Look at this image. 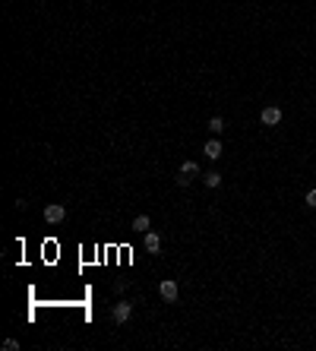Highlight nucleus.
I'll return each mask as SVG.
<instances>
[{
    "mask_svg": "<svg viewBox=\"0 0 316 351\" xmlns=\"http://www.w3.org/2000/svg\"><path fill=\"white\" fill-rule=\"evenodd\" d=\"M158 294H161V301L177 304V297H181V288H177V281H174V279H165V281L158 285Z\"/></svg>",
    "mask_w": 316,
    "mask_h": 351,
    "instance_id": "1",
    "label": "nucleus"
},
{
    "mask_svg": "<svg viewBox=\"0 0 316 351\" xmlns=\"http://www.w3.org/2000/svg\"><path fill=\"white\" fill-rule=\"evenodd\" d=\"M63 218H66V209L61 206V203H51V206H45V221H48V225H61Z\"/></svg>",
    "mask_w": 316,
    "mask_h": 351,
    "instance_id": "2",
    "label": "nucleus"
},
{
    "mask_svg": "<svg viewBox=\"0 0 316 351\" xmlns=\"http://www.w3.org/2000/svg\"><path fill=\"white\" fill-rule=\"evenodd\" d=\"M259 121L266 124V127H278L281 124V108L275 105H269V108H262V114H259Z\"/></svg>",
    "mask_w": 316,
    "mask_h": 351,
    "instance_id": "3",
    "label": "nucleus"
},
{
    "mask_svg": "<svg viewBox=\"0 0 316 351\" xmlns=\"http://www.w3.org/2000/svg\"><path fill=\"white\" fill-rule=\"evenodd\" d=\"M111 316H114V323H126V320L133 316V304H126V301L114 304V310H111Z\"/></svg>",
    "mask_w": 316,
    "mask_h": 351,
    "instance_id": "4",
    "label": "nucleus"
},
{
    "mask_svg": "<svg viewBox=\"0 0 316 351\" xmlns=\"http://www.w3.org/2000/svg\"><path fill=\"white\" fill-rule=\"evenodd\" d=\"M142 237H146V250L149 253H161V237L155 234V231H146Z\"/></svg>",
    "mask_w": 316,
    "mask_h": 351,
    "instance_id": "5",
    "label": "nucleus"
},
{
    "mask_svg": "<svg viewBox=\"0 0 316 351\" xmlns=\"http://www.w3.org/2000/svg\"><path fill=\"white\" fill-rule=\"evenodd\" d=\"M202 152H206V158L218 161V158H221V142H218V140H209L206 145H202Z\"/></svg>",
    "mask_w": 316,
    "mask_h": 351,
    "instance_id": "6",
    "label": "nucleus"
},
{
    "mask_svg": "<svg viewBox=\"0 0 316 351\" xmlns=\"http://www.w3.org/2000/svg\"><path fill=\"white\" fill-rule=\"evenodd\" d=\"M149 228H152L149 215H136V218H133V231H136V234H146Z\"/></svg>",
    "mask_w": 316,
    "mask_h": 351,
    "instance_id": "7",
    "label": "nucleus"
},
{
    "mask_svg": "<svg viewBox=\"0 0 316 351\" xmlns=\"http://www.w3.org/2000/svg\"><path fill=\"white\" fill-rule=\"evenodd\" d=\"M202 181H206V187H212V190H215V187H221V174H218V171H206V174H202Z\"/></svg>",
    "mask_w": 316,
    "mask_h": 351,
    "instance_id": "8",
    "label": "nucleus"
},
{
    "mask_svg": "<svg viewBox=\"0 0 316 351\" xmlns=\"http://www.w3.org/2000/svg\"><path fill=\"white\" fill-rule=\"evenodd\" d=\"M181 174H199V165H196L193 158H187L184 165H181Z\"/></svg>",
    "mask_w": 316,
    "mask_h": 351,
    "instance_id": "9",
    "label": "nucleus"
},
{
    "mask_svg": "<svg viewBox=\"0 0 316 351\" xmlns=\"http://www.w3.org/2000/svg\"><path fill=\"white\" fill-rule=\"evenodd\" d=\"M209 130H212V133H221V130H225V121H221V117H212V121H209Z\"/></svg>",
    "mask_w": 316,
    "mask_h": 351,
    "instance_id": "10",
    "label": "nucleus"
},
{
    "mask_svg": "<svg viewBox=\"0 0 316 351\" xmlns=\"http://www.w3.org/2000/svg\"><path fill=\"white\" fill-rule=\"evenodd\" d=\"M16 348H19V339H6L3 342V351H16Z\"/></svg>",
    "mask_w": 316,
    "mask_h": 351,
    "instance_id": "11",
    "label": "nucleus"
},
{
    "mask_svg": "<svg viewBox=\"0 0 316 351\" xmlns=\"http://www.w3.org/2000/svg\"><path fill=\"white\" fill-rule=\"evenodd\" d=\"M307 206H310V209H316V187H313L310 193H307Z\"/></svg>",
    "mask_w": 316,
    "mask_h": 351,
    "instance_id": "12",
    "label": "nucleus"
}]
</instances>
